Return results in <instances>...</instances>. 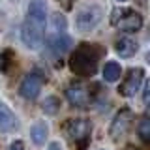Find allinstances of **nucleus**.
Returning <instances> with one entry per match:
<instances>
[{"instance_id": "1", "label": "nucleus", "mask_w": 150, "mask_h": 150, "mask_svg": "<svg viewBox=\"0 0 150 150\" xmlns=\"http://www.w3.org/2000/svg\"><path fill=\"white\" fill-rule=\"evenodd\" d=\"M47 25V2L45 0H32L28 4V13L21 28V40L28 49H40L45 38Z\"/></svg>"}, {"instance_id": "2", "label": "nucleus", "mask_w": 150, "mask_h": 150, "mask_svg": "<svg viewBox=\"0 0 150 150\" xmlns=\"http://www.w3.org/2000/svg\"><path fill=\"white\" fill-rule=\"evenodd\" d=\"M103 51L94 43H83L81 47L71 53L69 56V68L75 75L81 77H92L98 69V60H100Z\"/></svg>"}, {"instance_id": "3", "label": "nucleus", "mask_w": 150, "mask_h": 150, "mask_svg": "<svg viewBox=\"0 0 150 150\" xmlns=\"http://www.w3.org/2000/svg\"><path fill=\"white\" fill-rule=\"evenodd\" d=\"M111 23L112 26H116L118 30H124V32H137L141 30L143 26V17L139 15L137 11L133 9H115L111 15Z\"/></svg>"}, {"instance_id": "4", "label": "nucleus", "mask_w": 150, "mask_h": 150, "mask_svg": "<svg viewBox=\"0 0 150 150\" xmlns=\"http://www.w3.org/2000/svg\"><path fill=\"white\" fill-rule=\"evenodd\" d=\"M101 17H103V9L100 6H96V4H90V6H86V8H83V9L77 11L75 26L83 32L92 30V28L101 21Z\"/></svg>"}, {"instance_id": "5", "label": "nucleus", "mask_w": 150, "mask_h": 150, "mask_svg": "<svg viewBox=\"0 0 150 150\" xmlns=\"http://www.w3.org/2000/svg\"><path fill=\"white\" fill-rule=\"evenodd\" d=\"M64 129H66V135L69 139H73L75 143H81V146H84L88 137H90L92 126H90V122L84 120V118H69L66 122Z\"/></svg>"}, {"instance_id": "6", "label": "nucleus", "mask_w": 150, "mask_h": 150, "mask_svg": "<svg viewBox=\"0 0 150 150\" xmlns=\"http://www.w3.org/2000/svg\"><path fill=\"white\" fill-rule=\"evenodd\" d=\"M45 83V77L41 73H28L23 79L21 86H19V94H21L25 100H36L38 94L41 92V86Z\"/></svg>"}, {"instance_id": "7", "label": "nucleus", "mask_w": 150, "mask_h": 150, "mask_svg": "<svg viewBox=\"0 0 150 150\" xmlns=\"http://www.w3.org/2000/svg\"><path fill=\"white\" fill-rule=\"evenodd\" d=\"M143 79H144V71L141 68L131 69V71L126 75L124 83L120 84L118 92L122 94V96H126V98H133L135 94L139 92V86H141V83H143Z\"/></svg>"}, {"instance_id": "8", "label": "nucleus", "mask_w": 150, "mask_h": 150, "mask_svg": "<svg viewBox=\"0 0 150 150\" xmlns=\"http://www.w3.org/2000/svg\"><path fill=\"white\" fill-rule=\"evenodd\" d=\"M66 96L71 105L75 107H86L90 103V92H88V86H84L81 83H71L66 90Z\"/></svg>"}, {"instance_id": "9", "label": "nucleus", "mask_w": 150, "mask_h": 150, "mask_svg": "<svg viewBox=\"0 0 150 150\" xmlns=\"http://www.w3.org/2000/svg\"><path fill=\"white\" fill-rule=\"evenodd\" d=\"M131 118H133L131 111L122 109L118 115L115 116V120H112V124L109 128V135L112 139H118V137H122V135H126L128 133V128L131 126Z\"/></svg>"}, {"instance_id": "10", "label": "nucleus", "mask_w": 150, "mask_h": 150, "mask_svg": "<svg viewBox=\"0 0 150 150\" xmlns=\"http://www.w3.org/2000/svg\"><path fill=\"white\" fill-rule=\"evenodd\" d=\"M19 128V120L17 116L11 112L8 105H4L0 101V133H11Z\"/></svg>"}, {"instance_id": "11", "label": "nucleus", "mask_w": 150, "mask_h": 150, "mask_svg": "<svg viewBox=\"0 0 150 150\" xmlns=\"http://www.w3.org/2000/svg\"><path fill=\"white\" fill-rule=\"evenodd\" d=\"M69 45H71V40H69V38L66 36L64 32H56V34L49 40V49L53 51L54 54L66 53V51L69 49Z\"/></svg>"}, {"instance_id": "12", "label": "nucleus", "mask_w": 150, "mask_h": 150, "mask_svg": "<svg viewBox=\"0 0 150 150\" xmlns=\"http://www.w3.org/2000/svg\"><path fill=\"white\" fill-rule=\"evenodd\" d=\"M116 53H118L122 58H129V56H133L135 53H137L139 45L135 40H131V38H120L118 41H116Z\"/></svg>"}, {"instance_id": "13", "label": "nucleus", "mask_w": 150, "mask_h": 150, "mask_svg": "<svg viewBox=\"0 0 150 150\" xmlns=\"http://www.w3.org/2000/svg\"><path fill=\"white\" fill-rule=\"evenodd\" d=\"M47 131H49V128H47L45 122H36V124L32 126V129H30L32 141H34L36 144H43L45 139H47Z\"/></svg>"}, {"instance_id": "14", "label": "nucleus", "mask_w": 150, "mask_h": 150, "mask_svg": "<svg viewBox=\"0 0 150 150\" xmlns=\"http://www.w3.org/2000/svg\"><path fill=\"white\" fill-rule=\"evenodd\" d=\"M120 75H122L120 64H116V62H107L105 64V68H103V79H105V81L115 83V81L120 79Z\"/></svg>"}, {"instance_id": "15", "label": "nucleus", "mask_w": 150, "mask_h": 150, "mask_svg": "<svg viewBox=\"0 0 150 150\" xmlns=\"http://www.w3.org/2000/svg\"><path fill=\"white\" fill-rule=\"evenodd\" d=\"M60 109V100L56 96H49V98H45V101H43V111L47 112V115H56Z\"/></svg>"}, {"instance_id": "16", "label": "nucleus", "mask_w": 150, "mask_h": 150, "mask_svg": "<svg viewBox=\"0 0 150 150\" xmlns=\"http://www.w3.org/2000/svg\"><path fill=\"white\" fill-rule=\"evenodd\" d=\"M139 135H141V139L144 141V143H148L150 141V120H148V116H143L139 122Z\"/></svg>"}, {"instance_id": "17", "label": "nucleus", "mask_w": 150, "mask_h": 150, "mask_svg": "<svg viewBox=\"0 0 150 150\" xmlns=\"http://www.w3.org/2000/svg\"><path fill=\"white\" fill-rule=\"evenodd\" d=\"M13 60H15V54L11 53V51H4L2 56H0V69L2 71H9V68H8V64H11Z\"/></svg>"}, {"instance_id": "18", "label": "nucleus", "mask_w": 150, "mask_h": 150, "mask_svg": "<svg viewBox=\"0 0 150 150\" xmlns=\"http://www.w3.org/2000/svg\"><path fill=\"white\" fill-rule=\"evenodd\" d=\"M8 150H25V144H23L21 141H15V143L9 144V148H8Z\"/></svg>"}, {"instance_id": "19", "label": "nucleus", "mask_w": 150, "mask_h": 150, "mask_svg": "<svg viewBox=\"0 0 150 150\" xmlns=\"http://www.w3.org/2000/svg\"><path fill=\"white\" fill-rule=\"evenodd\" d=\"M148 90H150V84L144 81V86H143V101L148 103Z\"/></svg>"}, {"instance_id": "20", "label": "nucleus", "mask_w": 150, "mask_h": 150, "mask_svg": "<svg viewBox=\"0 0 150 150\" xmlns=\"http://www.w3.org/2000/svg\"><path fill=\"white\" fill-rule=\"evenodd\" d=\"M49 150H62V144H60V143H51Z\"/></svg>"}, {"instance_id": "21", "label": "nucleus", "mask_w": 150, "mask_h": 150, "mask_svg": "<svg viewBox=\"0 0 150 150\" xmlns=\"http://www.w3.org/2000/svg\"><path fill=\"white\" fill-rule=\"evenodd\" d=\"M60 2L64 4L66 8H71V4H73V0H60Z\"/></svg>"}, {"instance_id": "22", "label": "nucleus", "mask_w": 150, "mask_h": 150, "mask_svg": "<svg viewBox=\"0 0 150 150\" xmlns=\"http://www.w3.org/2000/svg\"><path fill=\"white\" fill-rule=\"evenodd\" d=\"M118 2H126V0H118Z\"/></svg>"}]
</instances>
